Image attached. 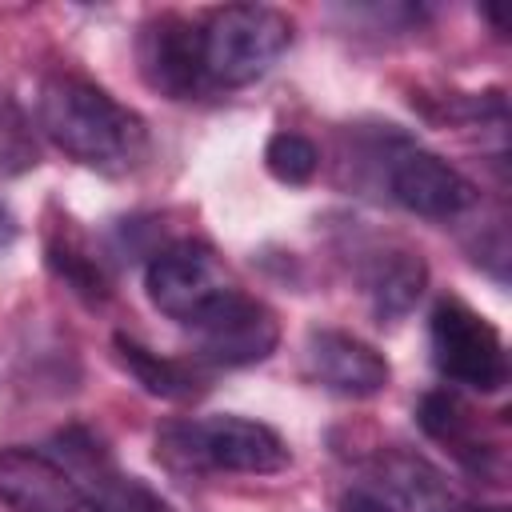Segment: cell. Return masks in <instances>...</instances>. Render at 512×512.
Segmentation results:
<instances>
[{"instance_id": "obj_9", "label": "cell", "mask_w": 512, "mask_h": 512, "mask_svg": "<svg viewBox=\"0 0 512 512\" xmlns=\"http://www.w3.org/2000/svg\"><path fill=\"white\" fill-rule=\"evenodd\" d=\"M388 192L400 208L424 216V220H452L476 204V184L440 160L436 152L408 148L388 168Z\"/></svg>"}, {"instance_id": "obj_13", "label": "cell", "mask_w": 512, "mask_h": 512, "mask_svg": "<svg viewBox=\"0 0 512 512\" xmlns=\"http://www.w3.org/2000/svg\"><path fill=\"white\" fill-rule=\"evenodd\" d=\"M428 284V264L420 252L412 248H392L380 252L368 268V296L380 320H400L412 312V304L420 300Z\"/></svg>"}, {"instance_id": "obj_3", "label": "cell", "mask_w": 512, "mask_h": 512, "mask_svg": "<svg viewBox=\"0 0 512 512\" xmlns=\"http://www.w3.org/2000/svg\"><path fill=\"white\" fill-rule=\"evenodd\" d=\"M292 44V20L268 4H228L200 24L208 88H244L276 68Z\"/></svg>"}, {"instance_id": "obj_15", "label": "cell", "mask_w": 512, "mask_h": 512, "mask_svg": "<svg viewBox=\"0 0 512 512\" xmlns=\"http://www.w3.org/2000/svg\"><path fill=\"white\" fill-rule=\"evenodd\" d=\"M48 268L84 300H104L108 296V276L100 268V260L92 256V248L84 244L80 232L72 228H56L48 236Z\"/></svg>"}, {"instance_id": "obj_2", "label": "cell", "mask_w": 512, "mask_h": 512, "mask_svg": "<svg viewBox=\"0 0 512 512\" xmlns=\"http://www.w3.org/2000/svg\"><path fill=\"white\" fill-rule=\"evenodd\" d=\"M156 456L176 472H236L276 476L292 464L288 440L248 416H200L168 420L156 432Z\"/></svg>"}, {"instance_id": "obj_17", "label": "cell", "mask_w": 512, "mask_h": 512, "mask_svg": "<svg viewBox=\"0 0 512 512\" xmlns=\"http://www.w3.org/2000/svg\"><path fill=\"white\" fill-rule=\"evenodd\" d=\"M24 168H36V144L28 136V120L4 104L0 108V176H16Z\"/></svg>"}, {"instance_id": "obj_8", "label": "cell", "mask_w": 512, "mask_h": 512, "mask_svg": "<svg viewBox=\"0 0 512 512\" xmlns=\"http://www.w3.org/2000/svg\"><path fill=\"white\" fill-rule=\"evenodd\" d=\"M0 504L8 512H104L72 468L32 448H0Z\"/></svg>"}, {"instance_id": "obj_5", "label": "cell", "mask_w": 512, "mask_h": 512, "mask_svg": "<svg viewBox=\"0 0 512 512\" xmlns=\"http://www.w3.org/2000/svg\"><path fill=\"white\" fill-rule=\"evenodd\" d=\"M228 288H236V284H232L224 260L200 240H176V244L160 248L144 268V292H148L152 308L184 328L196 316H204Z\"/></svg>"}, {"instance_id": "obj_16", "label": "cell", "mask_w": 512, "mask_h": 512, "mask_svg": "<svg viewBox=\"0 0 512 512\" xmlns=\"http://www.w3.org/2000/svg\"><path fill=\"white\" fill-rule=\"evenodd\" d=\"M264 168L272 172V180H280V184H308L312 176H316V168H320V148L304 136V132H288V128H280V132H272L268 136V144H264Z\"/></svg>"}, {"instance_id": "obj_11", "label": "cell", "mask_w": 512, "mask_h": 512, "mask_svg": "<svg viewBox=\"0 0 512 512\" xmlns=\"http://www.w3.org/2000/svg\"><path fill=\"white\" fill-rule=\"evenodd\" d=\"M384 504L400 512H468V500L448 484V476L408 448H384L372 464Z\"/></svg>"}, {"instance_id": "obj_10", "label": "cell", "mask_w": 512, "mask_h": 512, "mask_svg": "<svg viewBox=\"0 0 512 512\" xmlns=\"http://www.w3.org/2000/svg\"><path fill=\"white\" fill-rule=\"evenodd\" d=\"M304 356H308V372L340 396H356V400L380 396L392 380L384 352L344 328H312Z\"/></svg>"}, {"instance_id": "obj_20", "label": "cell", "mask_w": 512, "mask_h": 512, "mask_svg": "<svg viewBox=\"0 0 512 512\" xmlns=\"http://www.w3.org/2000/svg\"><path fill=\"white\" fill-rule=\"evenodd\" d=\"M468 512H508V508H500V504H492V508H476V504H468Z\"/></svg>"}, {"instance_id": "obj_4", "label": "cell", "mask_w": 512, "mask_h": 512, "mask_svg": "<svg viewBox=\"0 0 512 512\" xmlns=\"http://www.w3.org/2000/svg\"><path fill=\"white\" fill-rule=\"evenodd\" d=\"M432 364L444 380L472 392H500L508 384V348L496 324L460 296H440L428 320Z\"/></svg>"}, {"instance_id": "obj_1", "label": "cell", "mask_w": 512, "mask_h": 512, "mask_svg": "<svg viewBox=\"0 0 512 512\" xmlns=\"http://www.w3.org/2000/svg\"><path fill=\"white\" fill-rule=\"evenodd\" d=\"M40 128L64 156L96 172H128L148 148L144 120L76 72H52L44 80Z\"/></svg>"}, {"instance_id": "obj_6", "label": "cell", "mask_w": 512, "mask_h": 512, "mask_svg": "<svg viewBox=\"0 0 512 512\" xmlns=\"http://www.w3.org/2000/svg\"><path fill=\"white\" fill-rule=\"evenodd\" d=\"M192 332V348L200 360L216 364V368H248V364H260L276 352L280 344V320L276 312L240 292V288H228L204 316H196L188 324Z\"/></svg>"}, {"instance_id": "obj_19", "label": "cell", "mask_w": 512, "mask_h": 512, "mask_svg": "<svg viewBox=\"0 0 512 512\" xmlns=\"http://www.w3.org/2000/svg\"><path fill=\"white\" fill-rule=\"evenodd\" d=\"M12 236H16V224H12V216L0 208V244H8Z\"/></svg>"}, {"instance_id": "obj_7", "label": "cell", "mask_w": 512, "mask_h": 512, "mask_svg": "<svg viewBox=\"0 0 512 512\" xmlns=\"http://www.w3.org/2000/svg\"><path fill=\"white\" fill-rule=\"evenodd\" d=\"M136 60H140L144 84L168 100H192L196 92L208 88L200 24H192L180 12H156L140 24Z\"/></svg>"}, {"instance_id": "obj_18", "label": "cell", "mask_w": 512, "mask_h": 512, "mask_svg": "<svg viewBox=\"0 0 512 512\" xmlns=\"http://www.w3.org/2000/svg\"><path fill=\"white\" fill-rule=\"evenodd\" d=\"M340 512H392L376 492H364V488H352L340 496Z\"/></svg>"}, {"instance_id": "obj_14", "label": "cell", "mask_w": 512, "mask_h": 512, "mask_svg": "<svg viewBox=\"0 0 512 512\" xmlns=\"http://www.w3.org/2000/svg\"><path fill=\"white\" fill-rule=\"evenodd\" d=\"M116 360L124 364V372L148 396H160V400H192V396H200L204 376L192 364H184L176 356H160V352H152L148 344H140V340L124 336V332L116 336Z\"/></svg>"}, {"instance_id": "obj_12", "label": "cell", "mask_w": 512, "mask_h": 512, "mask_svg": "<svg viewBox=\"0 0 512 512\" xmlns=\"http://www.w3.org/2000/svg\"><path fill=\"white\" fill-rule=\"evenodd\" d=\"M416 420L428 440L448 448L468 472L476 476H500V444L480 428V416L452 392H424Z\"/></svg>"}]
</instances>
